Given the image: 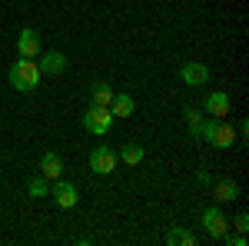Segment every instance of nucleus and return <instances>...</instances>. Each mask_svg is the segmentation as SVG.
Masks as SVG:
<instances>
[{
  "mask_svg": "<svg viewBox=\"0 0 249 246\" xmlns=\"http://www.w3.org/2000/svg\"><path fill=\"white\" fill-rule=\"evenodd\" d=\"M10 87H14V90H23V94H30V90H37V83H40V67L37 63H34V60L30 57H20L17 63H14V67H10Z\"/></svg>",
  "mask_w": 249,
  "mask_h": 246,
  "instance_id": "1",
  "label": "nucleus"
},
{
  "mask_svg": "<svg viewBox=\"0 0 249 246\" xmlns=\"http://www.w3.org/2000/svg\"><path fill=\"white\" fill-rule=\"evenodd\" d=\"M110 123H113L110 107H93L90 103V110L83 114V127H87V133H93V136H103V133L110 130Z\"/></svg>",
  "mask_w": 249,
  "mask_h": 246,
  "instance_id": "2",
  "label": "nucleus"
},
{
  "mask_svg": "<svg viewBox=\"0 0 249 246\" xmlns=\"http://www.w3.org/2000/svg\"><path fill=\"white\" fill-rule=\"evenodd\" d=\"M203 227H206V233L213 240H223L230 233V220H226V213L219 207H210V209H203Z\"/></svg>",
  "mask_w": 249,
  "mask_h": 246,
  "instance_id": "3",
  "label": "nucleus"
},
{
  "mask_svg": "<svg viewBox=\"0 0 249 246\" xmlns=\"http://www.w3.org/2000/svg\"><path fill=\"white\" fill-rule=\"evenodd\" d=\"M116 160H120V156H116V153L110 150L107 143H100V147H93V153H90V170L107 176V173L116 170Z\"/></svg>",
  "mask_w": 249,
  "mask_h": 246,
  "instance_id": "4",
  "label": "nucleus"
},
{
  "mask_svg": "<svg viewBox=\"0 0 249 246\" xmlns=\"http://www.w3.org/2000/svg\"><path fill=\"white\" fill-rule=\"evenodd\" d=\"M17 54H20V57H30V60L40 54V34L34 30V27H23V30H20V37H17Z\"/></svg>",
  "mask_w": 249,
  "mask_h": 246,
  "instance_id": "5",
  "label": "nucleus"
},
{
  "mask_svg": "<svg viewBox=\"0 0 249 246\" xmlns=\"http://www.w3.org/2000/svg\"><path fill=\"white\" fill-rule=\"evenodd\" d=\"M53 200H57V207H63V209H73L80 203V196H77V187L73 183H67V180H57L53 183Z\"/></svg>",
  "mask_w": 249,
  "mask_h": 246,
  "instance_id": "6",
  "label": "nucleus"
},
{
  "mask_svg": "<svg viewBox=\"0 0 249 246\" xmlns=\"http://www.w3.org/2000/svg\"><path fill=\"white\" fill-rule=\"evenodd\" d=\"M179 76H183V83L186 87H203L206 80H210V67L206 63H183V70H179Z\"/></svg>",
  "mask_w": 249,
  "mask_h": 246,
  "instance_id": "7",
  "label": "nucleus"
},
{
  "mask_svg": "<svg viewBox=\"0 0 249 246\" xmlns=\"http://www.w3.org/2000/svg\"><path fill=\"white\" fill-rule=\"evenodd\" d=\"M210 143H213V147H219V150H230L232 143H236V130H232L230 123L216 120V127H213V133H210Z\"/></svg>",
  "mask_w": 249,
  "mask_h": 246,
  "instance_id": "8",
  "label": "nucleus"
},
{
  "mask_svg": "<svg viewBox=\"0 0 249 246\" xmlns=\"http://www.w3.org/2000/svg\"><path fill=\"white\" fill-rule=\"evenodd\" d=\"M40 176H47V180H60V176H63V160H60V153L47 150L40 156Z\"/></svg>",
  "mask_w": 249,
  "mask_h": 246,
  "instance_id": "9",
  "label": "nucleus"
},
{
  "mask_svg": "<svg viewBox=\"0 0 249 246\" xmlns=\"http://www.w3.org/2000/svg\"><path fill=\"white\" fill-rule=\"evenodd\" d=\"M37 67H40V74H47V76H60L67 70V57L60 50H50V54H43V60H40Z\"/></svg>",
  "mask_w": 249,
  "mask_h": 246,
  "instance_id": "10",
  "label": "nucleus"
},
{
  "mask_svg": "<svg viewBox=\"0 0 249 246\" xmlns=\"http://www.w3.org/2000/svg\"><path fill=\"white\" fill-rule=\"evenodd\" d=\"M206 114H210V116H216V120L230 116V94H223V90L210 94V96H206Z\"/></svg>",
  "mask_w": 249,
  "mask_h": 246,
  "instance_id": "11",
  "label": "nucleus"
},
{
  "mask_svg": "<svg viewBox=\"0 0 249 246\" xmlns=\"http://www.w3.org/2000/svg\"><path fill=\"white\" fill-rule=\"evenodd\" d=\"M133 110H136V100L130 94H113V100H110V114H113V120L116 116H133Z\"/></svg>",
  "mask_w": 249,
  "mask_h": 246,
  "instance_id": "12",
  "label": "nucleus"
},
{
  "mask_svg": "<svg viewBox=\"0 0 249 246\" xmlns=\"http://www.w3.org/2000/svg\"><path fill=\"white\" fill-rule=\"evenodd\" d=\"M213 196H216V203H232V200H239V187L232 180H219V183H213Z\"/></svg>",
  "mask_w": 249,
  "mask_h": 246,
  "instance_id": "13",
  "label": "nucleus"
},
{
  "mask_svg": "<svg viewBox=\"0 0 249 246\" xmlns=\"http://www.w3.org/2000/svg\"><path fill=\"white\" fill-rule=\"evenodd\" d=\"M110 100H113V90H110V83H93V90H90V103L93 107H110Z\"/></svg>",
  "mask_w": 249,
  "mask_h": 246,
  "instance_id": "14",
  "label": "nucleus"
},
{
  "mask_svg": "<svg viewBox=\"0 0 249 246\" xmlns=\"http://www.w3.org/2000/svg\"><path fill=\"white\" fill-rule=\"evenodd\" d=\"M27 193H30L34 200L50 196V180H47V176H30V180H27Z\"/></svg>",
  "mask_w": 249,
  "mask_h": 246,
  "instance_id": "15",
  "label": "nucleus"
},
{
  "mask_svg": "<svg viewBox=\"0 0 249 246\" xmlns=\"http://www.w3.org/2000/svg\"><path fill=\"white\" fill-rule=\"evenodd\" d=\"M166 243H170V246H193V243H196V236H193L190 229H179V227H176V229L166 233Z\"/></svg>",
  "mask_w": 249,
  "mask_h": 246,
  "instance_id": "16",
  "label": "nucleus"
},
{
  "mask_svg": "<svg viewBox=\"0 0 249 246\" xmlns=\"http://www.w3.org/2000/svg\"><path fill=\"white\" fill-rule=\"evenodd\" d=\"M120 156H123L126 167H136V163H143V147H140V143H126Z\"/></svg>",
  "mask_w": 249,
  "mask_h": 246,
  "instance_id": "17",
  "label": "nucleus"
},
{
  "mask_svg": "<svg viewBox=\"0 0 249 246\" xmlns=\"http://www.w3.org/2000/svg\"><path fill=\"white\" fill-rule=\"evenodd\" d=\"M230 227H236V233H246V229H249V216H246V213L232 216V223H230Z\"/></svg>",
  "mask_w": 249,
  "mask_h": 246,
  "instance_id": "18",
  "label": "nucleus"
},
{
  "mask_svg": "<svg viewBox=\"0 0 249 246\" xmlns=\"http://www.w3.org/2000/svg\"><path fill=\"white\" fill-rule=\"evenodd\" d=\"M186 120H190V130L199 136V110H193V107H190V110H186Z\"/></svg>",
  "mask_w": 249,
  "mask_h": 246,
  "instance_id": "19",
  "label": "nucleus"
},
{
  "mask_svg": "<svg viewBox=\"0 0 249 246\" xmlns=\"http://www.w3.org/2000/svg\"><path fill=\"white\" fill-rule=\"evenodd\" d=\"M196 183H199V187H213V173L210 170H199V173H196Z\"/></svg>",
  "mask_w": 249,
  "mask_h": 246,
  "instance_id": "20",
  "label": "nucleus"
},
{
  "mask_svg": "<svg viewBox=\"0 0 249 246\" xmlns=\"http://www.w3.org/2000/svg\"><path fill=\"white\" fill-rule=\"evenodd\" d=\"M223 240H226L230 246H246V233H236V236H230V233H226Z\"/></svg>",
  "mask_w": 249,
  "mask_h": 246,
  "instance_id": "21",
  "label": "nucleus"
}]
</instances>
